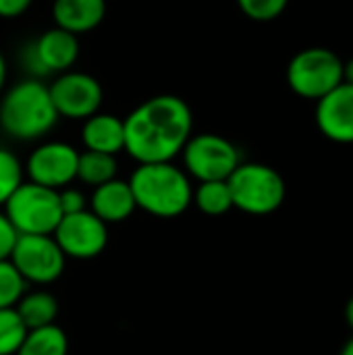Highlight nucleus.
<instances>
[{"label": "nucleus", "mask_w": 353, "mask_h": 355, "mask_svg": "<svg viewBox=\"0 0 353 355\" xmlns=\"http://www.w3.org/2000/svg\"><path fill=\"white\" fill-rule=\"evenodd\" d=\"M77 162L79 152L71 144L44 141L35 146V150L27 156L23 168L27 181L58 191L62 187H69L77 179Z\"/></svg>", "instance_id": "11"}, {"label": "nucleus", "mask_w": 353, "mask_h": 355, "mask_svg": "<svg viewBox=\"0 0 353 355\" xmlns=\"http://www.w3.org/2000/svg\"><path fill=\"white\" fill-rule=\"evenodd\" d=\"M52 237L67 258L92 260L108 245V225L87 208L75 214H62Z\"/></svg>", "instance_id": "10"}, {"label": "nucleus", "mask_w": 353, "mask_h": 355, "mask_svg": "<svg viewBox=\"0 0 353 355\" xmlns=\"http://www.w3.org/2000/svg\"><path fill=\"white\" fill-rule=\"evenodd\" d=\"M339 355H353V337L343 345V349H341V354Z\"/></svg>", "instance_id": "31"}, {"label": "nucleus", "mask_w": 353, "mask_h": 355, "mask_svg": "<svg viewBox=\"0 0 353 355\" xmlns=\"http://www.w3.org/2000/svg\"><path fill=\"white\" fill-rule=\"evenodd\" d=\"M125 150L137 164L173 162L193 135L189 104L173 94L144 100L125 119Z\"/></svg>", "instance_id": "1"}, {"label": "nucleus", "mask_w": 353, "mask_h": 355, "mask_svg": "<svg viewBox=\"0 0 353 355\" xmlns=\"http://www.w3.org/2000/svg\"><path fill=\"white\" fill-rule=\"evenodd\" d=\"M33 0H0V19H17L27 12Z\"/></svg>", "instance_id": "27"}, {"label": "nucleus", "mask_w": 353, "mask_h": 355, "mask_svg": "<svg viewBox=\"0 0 353 355\" xmlns=\"http://www.w3.org/2000/svg\"><path fill=\"white\" fill-rule=\"evenodd\" d=\"M50 89L37 77H27L2 94L0 127L17 141H37L58 123Z\"/></svg>", "instance_id": "2"}, {"label": "nucleus", "mask_w": 353, "mask_h": 355, "mask_svg": "<svg viewBox=\"0 0 353 355\" xmlns=\"http://www.w3.org/2000/svg\"><path fill=\"white\" fill-rule=\"evenodd\" d=\"M343 83L353 85V58H350L347 62H343Z\"/></svg>", "instance_id": "29"}, {"label": "nucleus", "mask_w": 353, "mask_h": 355, "mask_svg": "<svg viewBox=\"0 0 353 355\" xmlns=\"http://www.w3.org/2000/svg\"><path fill=\"white\" fill-rule=\"evenodd\" d=\"M345 320H347L350 329L353 331V297L347 302V306H345Z\"/></svg>", "instance_id": "30"}, {"label": "nucleus", "mask_w": 353, "mask_h": 355, "mask_svg": "<svg viewBox=\"0 0 353 355\" xmlns=\"http://www.w3.org/2000/svg\"><path fill=\"white\" fill-rule=\"evenodd\" d=\"M8 260L23 281L33 287L56 283L67 266V256L52 235H19Z\"/></svg>", "instance_id": "8"}, {"label": "nucleus", "mask_w": 353, "mask_h": 355, "mask_svg": "<svg viewBox=\"0 0 353 355\" xmlns=\"http://www.w3.org/2000/svg\"><path fill=\"white\" fill-rule=\"evenodd\" d=\"M25 181V168L15 152L0 148V208L12 196V191Z\"/></svg>", "instance_id": "22"}, {"label": "nucleus", "mask_w": 353, "mask_h": 355, "mask_svg": "<svg viewBox=\"0 0 353 355\" xmlns=\"http://www.w3.org/2000/svg\"><path fill=\"white\" fill-rule=\"evenodd\" d=\"M17 237H19V233L12 229V225L8 223V218L0 210V260H8Z\"/></svg>", "instance_id": "26"}, {"label": "nucleus", "mask_w": 353, "mask_h": 355, "mask_svg": "<svg viewBox=\"0 0 353 355\" xmlns=\"http://www.w3.org/2000/svg\"><path fill=\"white\" fill-rule=\"evenodd\" d=\"M191 204L206 216H223L233 210V198L227 181H204L193 189Z\"/></svg>", "instance_id": "20"}, {"label": "nucleus", "mask_w": 353, "mask_h": 355, "mask_svg": "<svg viewBox=\"0 0 353 355\" xmlns=\"http://www.w3.org/2000/svg\"><path fill=\"white\" fill-rule=\"evenodd\" d=\"M15 310L21 316L27 331L42 329V327H48V324L56 322V318H58V300L52 293L44 291V289H33V291L23 293V297L19 300Z\"/></svg>", "instance_id": "17"}, {"label": "nucleus", "mask_w": 353, "mask_h": 355, "mask_svg": "<svg viewBox=\"0 0 353 355\" xmlns=\"http://www.w3.org/2000/svg\"><path fill=\"white\" fill-rule=\"evenodd\" d=\"M318 131L335 144H353V85L339 83L316 102Z\"/></svg>", "instance_id": "13"}, {"label": "nucleus", "mask_w": 353, "mask_h": 355, "mask_svg": "<svg viewBox=\"0 0 353 355\" xmlns=\"http://www.w3.org/2000/svg\"><path fill=\"white\" fill-rule=\"evenodd\" d=\"M6 77H8V67H6V58H4V54L0 50V96H2L4 87H6Z\"/></svg>", "instance_id": "28"}, {"label": "nucleus", "mask_w": 353, "mask_h": 355, "mask_svg": "<svg viewBox=\"0 0 353 355\" xmlns=\"http://www.w3.org/2000/svg\"><path fill=\"white\" fill-rule=\"evenodd\" d=\"M235 2L248 19L258 23L275 21L277 17L283 15V10L289 4V0H235Z\"/></svg>", "instance_id": "24"}, {"label": "nucleus", "mask_w": 353, "mask_h": 355, "mask_svg": "<svg viewBox=\"0 0 353 355\" xmlns=\"http://www.w3.org/2000/svg\"><path fill=\"white\" fill-rule=\"evenodd\" d=\"M58 202H60L62 214H75V212L87 210V198L83 196V191H79L75 187L58 189Z\"/></svg>", "instance_id": "25"}, {"label": "nucleus", "mask_w": 353, "mask_h": 355, "mask_svg": "<svg viewBox=\"0 0 353 355\" xmlns=\"http://www.w3.org/2000/svg\"><path fill=\"white\" fill-rule=\"evenodd\" d=\"M54 25L75 35L94 31L106 17V0H54Z\"/></svg>", "instance_id": "15"}, {"label": "nucleus", "mask_w": 353, "mask_h": 355, "mask_svg": "<svg viewBox=\"0 0 353 355\" xmlns=\"http://www.w3.org/2000/svg\"><path fill=\"white\" fill-rule=\"evenodd\" d=\"M129 187L135 206L156 218L181 216L191 206L193 198L189 175L173 162L137 164L129 177Z\"/></svg>", "instance_id": "3"}, {"label": "nucleus", "mask_w": 353, "mask_h": 355, "mask_svg": "<svg viewBox=\"0 0 353 355\" xmlns=\"http://www.w3.org/2000/svg\"><path fill=\"white\" fill-rule=\"evenodd\" d=\"M119 164L117 156L112 154H102V152H79V162H77V179L89 187H98L102 183H108L117 179Z\"/></svg>", "instance_id": "19"}, {"label": "nucleus", "mask_w": 353, "mask_h": 355, "mask_svg": "<svg viewBox=\"0 0 353 355\" xmlns=\"http://www.w3.org/2000/svg\"><path fill=\"white\" fill-rule=\"evenodd\" d=\"M87 204H89V210L106 225L123 223L137 210L129 181H123L119 177L94 187Z\"/></svg>", "instance_id": "14"}, {"label": "nucleus", "mask_w": 353, "mask_h": 355, "mask_svg": "<svg viewBox=\"0 0 353 355\" xmlns=\"http://www.w3.org/2000/svg\"><path fill=\"white\" fill-rule=\"evenodd\" d=\"M2 212L19 235H52L62 218L58 191L31 181L12 191Z\"/></svg>", "instance_id": "5"}, {"label": "nucleus", "mask_w": 353, "mask_h": 355, "mask_svg": "<svg viewBox=\"0 0 353 355\" xmlns=\"http://www.w3.org/2000/svg\"><path fill=\"white\" fill-rule=\"evenodd\" d=\"M287 83L300 98L318 102L343 83V60L337 52L322 46L304 48L287 64Z\"/></svg>", "instance_id": "6"}, {"label": "nucleus", "mask_w": 353, "mask_h": 355, "mask_svg": "<svg viewBox=\"0 0 353 355\" xmlns=\"http://www.w3.org/2000/svg\"><path fill=\"white\" fill-rule=\"evenodd\" d=\"M27 54L33 73L60 75L71 71L79 58V35L54 25L40 33Z\"/></svg>", "instance_id": "12"}, {"label": "nucleus", "mask_w": 353, "mask_h": 355, "mask_svg": "<svg viewBox=\"0 0 353 355\" xmlns=\"http://www.w3.org/2000/svg\"><path fill=\"white\" fill-rule=\"evenodd\" d=\"M17 355H69V337L54 322L27 331Z\"/></svg>", "instance_id": "18"}, {"label": "nucleus", "mask_w": 353, "mask_h": 355, "mask_svg": "<svg viewBox=\"0 0 353 355\" xmlns=\"http://www.w3.org/2000/svg\"><path fill=\"white\" fill-rule=\"evenodd\" d=\"M183 171L189 179L204 181H227L231 173L243 162L237 146L218 133L191 135L181 152Z\"/></svg>", "instance_id": "7"}, {"label": "nucleus", "mask_w": 353, "mask_h": 355, "mask_svg": "<svg viewBox=\"0 0 353 355\" xmlns=\"http://www.w3.org/2000/svg\"><path fill=\"white\" fill-rule=\"evenodd\" d=\"M233 208L252 214L266 216L277 212L285 202V181L279 171L262 162H241L227 179Z\"/></svg>", "instance_id": "4"}, {"label": "nucleus", "mask_w": 353, "mask_h": 355, "mask_svg": "<svg viewBox=\"0 0 353 355\" xmlns=\"http://www.w3.org/2000/svg\"><path fill=\"white\" fill-rule=\"evenodd\" d=\"M81 141L85 150L112 154L125 150V125L123 119L110 114V112H96L89 119L83 121L81 127Z\"/></svg>", "instance_id": "16"}, {"label": "nucleus", "mask_w": 353, "mask_h": 355, "mask_svg": "<svg viewBox=\"0 0 353 355\" xmlns=\"http://www.w3.org/2000/svg\"><path fill=\"white\" fill-rule=\"evenodd\" d=\"M27 283L12 266L10 260H0V310L15 308L23 293L27 291Z\"/></svg>", "instance_id": "23"}, {"label": "nucleus", "mask_w": 353, "mask_h": 355, "mask_svg": "<svg viewBox=\"0 0 353 355\" xmlns=\"http://www.w3.org/2000/svg\"><path fill=\"white\" fill-rule=\"evenodd\" d=\"M52 104L60 119L85 121L100 112L104 102L102 83L83 71H64L48 85Z\"/></svg>", "instance_id": "9"}, {"label": "nucleus", "mask_w": 353, "mask_h": 355, "mask_svg": "<svg viewBox=\"0 0 353 355\" xmlns=\"http://www.w3.org/2000/svg\"><path fill=\"white\" fill-rule=\"evenodd\" d=\"M0 133H2V127H0Z\"/></svg>", "instance_id": "32"}, {"label": "nucleus", "mask_w": 353, "mask_h": 355, "mask_svg": "<svg viewBox=\"0 0 353 355\" xmlns=\"http://www.w3.org/2000/svg\"><path fill=\"white\" fill-rule=\"evenodd\" d=\"M27 335V327L15 308L0 310V355H17L23 339Z\"/></svg>", "instance_id": "21"}]
</instances>
